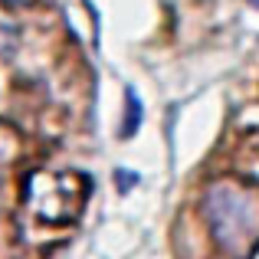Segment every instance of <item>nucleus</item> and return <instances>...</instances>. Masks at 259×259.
I'll list each match as a JSON object with an SVG mask.
<instances>
[{"mask_svg":"<svg viewBox=\"0 0 259 259\" xmlns=\"http://www.w3.org/2000/svg\"><path fill=\"white\" fill-rule=\"evenodd\" d=\"M89 181L76 171H30L23 181V207L43 223H72L85 207Z\"/></svg>","mask_w":259,"mask_h":259,"instance_id":"obj_2","label":"nucleus"},{"mask_svg":"<svg viewBox=\"0 0 259 259\" xmlns=\"http://www.w3.org/2000/svg\"><path fill=\"white\" fill-rule=\"evenodd\" d=\"M249 4H253V7H259V0H249Z\"/></svg>","mask_w":259,"mask_h":259,"instance_id":"obj_7","label":"nucleus"},{"mask_svg":"<svg viewBox=\"0 0 259 259\" xmlns=\"http://www.w3.org/2000/svg\"><path fill=\"white\" fill-rule=\"evenodd\" d=\"M17 4H20V0H17Z\"/></svg>","mask_w":259,"mask_h":259,"instance_id":"obj_8","label":"nucleus"},{"mask_svg":"<svg viewBox=\"0 0 259 259\" xmlns=\"http://www.w3.org/2000/svg\"><path fill=\"white\" fill-rule=\"evenodd\" d=\"M20 249V230L13 220H7L4 213H0V259H13Z\"/></svg>","mask_w":259,"mask_h":259,"instance_id":"obj_5","label":"nucleus"},{"mask_svg":"<svg viewBox=\"0 0 259 259\" xmlns=\"http://www.w3.org/2000/svg\"><path fill=\"white\" fill-rule=\"evenodd\" d=\"M210 233L233 259H249L259 246V184L246 177H217L203 197Z\"/></svg>","mask_w":259,"mask_h":259,"instance_id":"obj_1","label":"nucleus"},{"mask_svg":"<svg viewBox=\"0 0 259 259\" xmlns=\"http://www.w3.org/2000/svg\"><path fill=\"white\" fill-rule=\"evenodd\" d=\"M17 36H20L17 17H13V13L4 7V0H0V56H7V53L17 46Z\"/></svg>","mask_w":259,"mask_h":259,"instance_id":"obj_4","label":"nucleus"},{"mask_svg":"<svg viewBox=\"0 0 259 259\" xmlns=\"http://www.w3.org/2000/svg\"><path fill=\"white\" fill-rule=\"evenodd\" d=\"M125 99H128V105H132V118H125L121 135H135V132H138V121H141V105H138V95H135V92H128Z\"/></svg>","mask_w":259,"mask_h":259,"instance_id":"obj_6","label":"nucleus"},{"mask_svg":"<svg viewBox=\"0 0 259 259\" xmlns=\"http://www.w3.org/2000/svg\"><path fill=\"white\" fill-rule=\"evenodd\" d=\"M20 151H23V138H20L17 125L10 121H0V174L10 171L20 161Z\"/></svg>","mask_w":259,"mask_h":259,"instance_id":"obj_3","label":"nucleus"}]
</instances>
